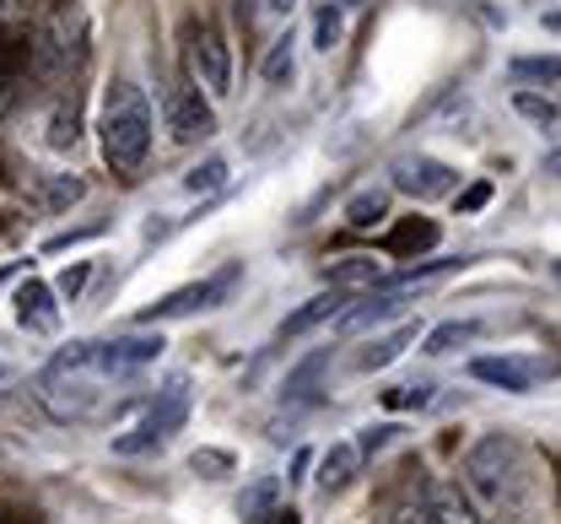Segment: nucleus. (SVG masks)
I'll use <instances>...</instances> for the list:
<instances>
[{"label":"nucleus","instance_id":"nucleus-3","mask_svg":"<svg viewBox=\"0 0 561 524\" xmlns=\"http://www.w3.org/2000/svg\"><path fill=\"white\" fill-rule=\"evenodd\" d=\"M27 55H33V71L44 81H66V76L81 71V60H87V16H81V5H60L38 27V38L27 44Z\"/></svg>","mask_w":561,"mask_h":524},{"label":"nucleus","instance_id":"nucleus-18","mask_svg":"<svg viewBox=\"0 0 561 524\" xmlns=\"http://www.w3.org/2000/svg\"><path fill=\"white\" fill-rule=\"evenodd\" d=\"M481 335V319H448V324H437V330H426V357H448V352H459V346H470Z\"/></svg>","mask_w":561,"mask_h":524},{"label":"nucleus","instance_id":"nucleus-10","mask_svg":"<svg viewBox=\"0 0 561 524\" xmlns=\"http://www.w3.org/2000/svg\"><path fill=\"white\" fill-rule=\"evenodd\" d=\"M11 303H16V324L22 330H33V335H55L60 330V303H55V287L44 276H22Z\"/></svg>","mask_w":561,"mask_h":524},{"label":"nucleus","instance_id":"nucleus-2","mask_svg":"<svg viewBox=\"0 0 561 524\" xmlns=\"http://www.w3.org/2000/svg\"><path fill=\"white\" fill-rule=\"evenodd\" d=\"M190 406H195V389H190V374H173L162 389H157V400L146 406V417H140L136 428L125 433V438H114V454H146V449H162L173 433H184V422H190Z\"/></svg>","mask_w":561,"mask_h":524},{"label":"nucleus","instance_id":"nucleus-13","mask_svg":"<svg viewBox=\"0 0 561 524\" xmlns=\"http://www.w3.org/2000/svg\"><path fill=\"white\" fill-rule=\"evenodd\" d=\"M470 378L496 384V389H507V395H529L540 368H535L529 357H476V363H470Z\"/></svg>","mask_w":561,"mask_h":524},{"label":"nucleus","instance_id":"nucleus-16","mask_svg":"<svg viewBox=\"0 0 561 524\" xmlns=\"http://www.w3.org/2000/svg\"><path fill=\"white\" fill-rule=\"evenodd\" d=\"M416 335H421V324H400V330L378 335V341H373V346L356 357V368H362V374H378V368H389V363H394V357H400V352L416 341Z\"/></svg>","mask_w":561,"mask_h":524},{"label":"nucleus","instance_id":"nucleus-38","mask_svg":"<svg viewBox=\"0 0 561 524\" xmlns=\"http://www.w3.org/2000/svg\"><path fill=\"white\" fill-rule=\"evenodd\" d=\"M546 33H561V11H546Z\"/></svg>","mask_w":561,"mask_h":524},{"label":"nucleus","instance_id":"nucleus-33","mask_svg":"<svg viewBox=\"0 0 561 524\" xmlns=\"http://www.w3.org/2000/svg\"><path fill=\"white\" fill-rule=\"evenodd\" d=\"M486 201H491V184H486V179H481V184H470V190L459 195V212H481Z\"/></svg>","mask_w":561,"mask_h":524},{"label":"nucleus","instance_id":"nucleus-22","mask_svg":"<svg viewBox=\"0 0 561 524\" xmlns=\"http://www.w3.org/2000/svg\"><path fill=\"white\" fill-rule=\"evenodd\" d=\"M276 498H280V481H276V476H260V481L243 492L238 520H243V524H265L271 514H276Z\"/></svg>","mask_w":561,"mask_h":524},{"label":"nucleus","instance_id":"nucleus-37","mask_svg":"<svg viewBox=\"0 0 561 524\" xmlns=\"http://www.w3.org/2000/svg\"><path fill=\"white\" fill-rule=\"evenodd\" d=\"M265 5H271V11H276V16H286V11H291V5H297V0H265Z\"/></svg>","mask_w":561,"mask_h":524},{"label":"nucleus","instance_id":"nucleus-24","mask_svg":"<svg viewBox=\"0 0 561 524\" xmlns=\"http://www.w3.org/2000/svg\"><path fill=\"white\" fill-rule=\"evenodd\" d=\"M346 223L351 227H378L389 223V190H362L346 201Z\"/></svg>","mask_w":561,"mask_h":524},{"label":"nucleus","instance_id":"nucleus-19","mask_svg":"<svg viewBox=\"0 0 561 524\" xmlns=\"http://www.w3.org/2000/svg\"><path fill=\"white\" fill-rule=\"evenodd\" d=\"M324 282H330V287H378V282H383V265H378V260H362V254L330 260V265H324Z\"/></svg>","mask_w":561,"mask_h":524},{"label":"nucleus","instance_id":"nucleus-36","mask_svg":"<svg viewBox=\"0 0 561 524\" xmlns=\"http://www.w3.org/2000/svg\"><path fill=\"white\" fill-rule=\"evenodd\" d=\"M394 524H437V520H432V514H426V509L416 503V509H405V514H400Z\"/></svg>","mask_w":561,"mask_h":524},{"label":"nucleus","instance_id":"nucleus-6","mask_svg":"<svg viewBox=\"0 0 561 524\" xmlns=\"http://www.w3.org/2000/svg\"><path fill=\"white\" fill-rule=\"evenodd\" d=\"M162 335H114V341H98V374L108 378H136L140 368H151L162 357Z\"/></svg>","mask_w":561,"mask_h":524},{"label":"nucleus","instance_id":"nucleus-27","mask_svg":"<svg viewBox=\"0 0 561 524\" xmlns=\"http://www.w3.org/2000/svg\"><path fill=\"white\" fill-rule=\"evenodd\" d=\"M221 184H227V157H206L201 168L184 173V190H190V195H216Z\"/></svg>","mask_w":561,"mask_h":524},{"label":"nucleus","instance_id":"nucleus-21","mask_svg":"<svg viewBox=\"0 0 561 524\" xmlns=\"http://www.w3.org/2000/svg\"><path fill=\"white\" fill-rule=\"evenodd\" d=\"M432 243H437V223H426V217H405V223L383 238L389 254H426Z\"/></svg>","mask_w":561,"mask_h":524},{"label":"nucleus","instance_id":"nucleus-9","mask_svg":"<svg viewBox=\"0 0 561 524\" xmlns=\"http://www.w3.org/2000/svg\"><path fill=\"white\" fill-rule=\"evenodd\" d=\"M232 276H238V271H221V276H210V282H190V287L157 298L146 314H140V324H162V319H184V314H195V308H216V303L227 298Z\"/></svg>","mask_w":561,"mask_h":524},{"label":"nucleus","instance_id":"nucleus-20","mask_svg":"<svg viewBox=\"0 0 561 524\" xmlns=\"http://www.w3.org/2000/svg\"><path fill=\"white\" fill-rule=\"evenodd\" d=\"M44 130H49V147L55 151H70L81 141V103H76V92L49 109V125H44Z\"/></svg>","mask_w":561,"mask_h":524},{"label":"nucleus","instance_id":"nucleus-41","mask_svg":"<svg viewBox=\"0 0 561 524\" xmlns=\"http://www.w3.org/2000/svg\"><path fill=\"white\" fill-rule=\"evenodd\" d=\"M5 378H11V368H5V363H0V389H5Z\"/></svg>","mask_w":561,"mask_h":524},{"label":"nucleus","instance_id":"nucleus-5","mask_svg":"<svg viewBox=\"0 0 561 524\" xmlns=\"http://www.w3.org/2000/svg\"><path fill=\"white\" fill-rule=\"evenodd\" d=\"M389 184H394L400 195H411V201H443V195L459 190V168H448V162L432 157V151H400V157L389 162Z\"/></svg>","mask_w":561,"mask_h":524},{"label":"nucleus","instance_id":"nucleus-12","mask_svg":"<svg viewBox=\"0 0 561 524\" xmlns=\"http://www.w3.org/2000/svg\"><path fill=\"white\" fill-rule=\"evenodd\" d=\"M351 298H356L351 287H330V293L308 298L297 314H286V319H280V335H286V341H297V335H308L313 324H335V319L351 308Z\"/></svg>","mask_w":561,"mask_h":524},{"label":"nucleus","instance_id":"nucleus-15","mask_svg":"<svg viewBox=\"0 0 561 524\" xmlns=\"http://www.w3.org/2000/svg\"><path fill=\"white\" fill-rule=\"evenodd\" d=\"M421 509H426V514H432L437 524H481L476 503H470L459 487H432V492L421 498Z\"/></svg>","mask_w":561,"mask_h":524},{"label":"nucleus","instance_id":"nucleus-29","mask_svg":"<svg viewBox=\"0 0 561 524\" xmlns=\"http://www.w3.org/2000/svg\"><path fill=\"white\" fill-rule=\"evenodd\" d=\"M87 282H92V260H76V265H66L49 287H55V298H66V303H76L81 293H87Z\"/></svg>","mask_w":561,"mask_h":524},{"label":"nucleus","instance_id":"nucleus-32","mask_svg":"<svg viewBox=\"0 0 561 524\" xmlns=\"http://www.w3.org/2000/svg\"><path fill=\"white\" fill-rule=\"evenodd\" d=\"M98 232H103V227H70V232H55V238H49L44 249H49V254H60V249H70V243H81V238H98Z\"/></svg>","mask_w":561,"mask_h":524},{"label":"nucleus","instance_id":"nucleus-1","mask_svg":"<svg viewBox=\"0 0 561 524\" xmlns=\"http://www.w3.org/2000/svg\"><path fill=\"white\" fill-rule=\"evenodd\" d=\"M98 141L114 173H140L146 151H151V103L130 76H119L103 92V119H98Z\"/></svg>","mask_w":561,"mask_h":524},{"label":"nucleus","instance_id":"nucleus-8","mask_svg":"<svg viewBox=\"0 0 561 524\" xmlns=\"http://www.w3.org/2000/svg\"><path fill=\"white\" fill-rule=\"evenodd\" d=\"M405 308H411V287H367L351 298V308L335 324H341V335H356V330H373L383 319H400Z\"/></svg>","mask_w":561,"mask_h":524},{"label":"nucleus","instance_id":"nucleus-23","mask_svg":"<svg viewBox=\"0 0 561 524\" xmlns=\"http://www.w3.org/2000/svg\"><path fill=\"white\" fill-rule=\"evenodd\" d=\"M513 81H529V87H561V55H518L507 66Z\"/></svg>","mask_w":561,"mask_h":524},{"label":"nucleus","instance_id":"nucleus-31","mask_svg":"<svg viewBox=\"0 0 561 524\" xmlns=\"http://www.w3.org/2000/svg\"><path fill=\"white\" fill-rule=\"evenodd\" d=\"M81 190H87L81 179L55 173V179H49V190H44V206H49V212H60V206H70V201H81Z\"/></svg>","mask_w":561,"mask_h":524},{"label":"nucleus","instance_id":"nucleus-4","mask_svg":"<svg viewBox=\"0 0 561 524\" xmlns=\"http://www.w3.org/2000/svg\"><path fill=\"white\" fill-rule=\"evenodd\" d=\"M162 114H168L173 141H184V147H195V141H210V136H216V109H210V98L190 81V76L168 81V92H162Z\"/></svg>","mask_w":561,"mask_h":524},{"label":"nucleus","instance_id":"nucleus-30","mask_svg":"<svg viewBox=\"0 0 561 524\" xmlns=\"http://www.w3.org/2000/svg\"><path fill=\"white\" fill-rule=\"evenodd\" d=\"M383 406H389V411H421V406H432V384H400V389H383Z\"/></svg>","mask_w":561,"mask_h":524},{"label":"nucleus","instance_id":"nucleus-26","mask_svg":"<svg viewBox=\"0 0 561 524\" xmlns=\"http://www.w3.org/2000/svg\"><path fill=\"white\" fill-rule=\"evenodd\" d=\"M513 109H518L529 125H540V130L561 125V103L557 98H540V92H529V87H518V92H513Z\"/></svg>","mask_w":561,"mask_h":524},{"label":"nucleus","instance_id":"nucleus-28","mask_svg":"<svg viewBox=\"0 0 561 524\" xmlns=\"http://www.w3.org/2000/svg\"><path fill=\"white\" fill-rule=\"evenodd\" d=\"M190 470H195V476H206V481H227V476L238 470V459H232L227 449H195L190 454Z\"/></svg>","mask_w":561,"mask_h":524},{"label":"nucleus","instance_id":"nucleus-25","mask_svg":"<svg viewBox=\"0 0 561 524\" xmlns=\"http://www.w3.org/2000/svg\"><path fill=\"white\" fill-rule=\"evenodd\" d=\"M341 38H346V11L330 0V5H319V11H313V49H319V55H330V49H341Z\"/></svg>","mask_w":561,"mask_h":524},{"label":"nucleus","instance_id":"nucleus-42","mask_svg":"<svg viewBox=\"0 0 561 524\" xmlns=\"http://www.w3.org/2000/svg\"><path fill=\"white\" fill-rule=\"evenodd\" d=\"M551 276H557V282H561V260H551Z\"/></svg>","mask_w":561,"mask_h":524},{"label":"nucleus","instance_id":"nucleus-39","mask_svg":"<svg viewBox=\"0 0 561 524\" xmlns=\"http://www.w3.org/2000/svg\"><path fill=\"white\" fill-rule=\"evenodd\" d=\"M546 173H557V179H561V151H551V157H546Z\"/></svg>","mask_w":561,"mask_h":524},{"label":"nucleus","instance_id":"nucleus-34","mask_svg":"<svg viewBox=\"0 0 561 524\" xmlns=\"http://www.w3.org/2000/svg\"><path fill=\"white\" fill-rule=\"evenodd\" d=\"M33 5L38 0H0V22H22V16H33Z\"/></svg>","mask_w":561,"mask_h":524},{"label":"nucleus","instance_id":"nucleus-14","mask_svg":"<svg viewBox=\"0 0 561 524\" xmlns=\"http://www.w3.org/2000/svg\"><path fill=\"white\" fill-rule=\"evenodd\" d=\"M356 470H362V449H356L351 438H335L330 449L319 454V476H313V487H319L324 498H335V492H346L351 481H356Z\"/></svg>","mask_w":561,"mask_h":524},{"label":"nucleus","instance_id":"nucleus-11","mask_svg":"<svg viewBox=\"0 0 561 524\" xmlns=\"http://www.w3.org/2000/svg\"><path fill=\"white\" fill-rule=\"evenodd\" d=\"M513 465H518V449L507 438H486L481 449L470 454V487L481 498H491V503H502V481H507Z\"/></svg>","mask_w":561,"mask_h":524},{"label":"nucleus","instance_id":"nucleus-7","mask_svg":"<svg viewBox=\"0 0 561 524\" xmlns=\"http://www.w3.org/2000/svg\"><path fill=\"white\" fill-rule=\"evenodd\" d=\"M195 76H201L206 98H232V44L216 22L195 33Z\"/></svg>","mask_w":561,"mask_h":524},{"label":"nucleus","instance_id":"nucleus-17","mask_svg":"<svg viewBox=\"0 0 561 524\" xmlns=\"http://www.w3.org/2000/svg\"><path fill=\"white\" fill-rule=\"evenodd\" d=\"M260 76H265V87H291V76H297V33H291V27L265 49Z\"/></svg>","mask_w":561,"mask_h":524},{"label":"nucleus","instance_id":"nucleus-35","mask_svg":"<svg viewBox=\"0 0 561 524\" xmlns=\"http://www.w3.org/2000/svg\"><path fill=\"white\" fill-rule=\"evenodd\" d=\"M389 433H394V428H367L356 449H362V454H378V449H383V444H389Z\"/></svg>","mask_w":561,"mask_h":524},{"label":"nucleus","instance_id":"nucleus-40","mask_svg":"<svg viewBox=\"0 0 561 524\" xmlns=\"http://www.w3.org/2000/svg\"><path fill=\"white\" fill-rule=\"evenodd\" d=\"M271 520H276V524H297V514H291V509H276Z\"/></svg>","mask_w":561,"mask_h":524}]
</instances>
